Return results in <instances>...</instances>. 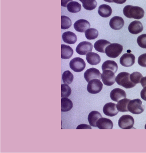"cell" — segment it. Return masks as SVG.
Instances as JSON below:
<instances>
[{"mask_svg":"<svg viewBox=\"0 0 146 153\" xmlns=\"http://www.w3.org/2000/svg\"><path fill=\"white\" fill-rule=\"evenodd\" d=\"M123 13L128 18L140 19L144 17L145 13L142 7L128 5L123 8Z\"/></svg>","mask_w":146,"mask_h":153,"instance_id":"6da1fadb","label":"cell"},{"mask_svg":"<svg viewBox=\"0 0 146 153\" xmlns=\"http://www.w3.org/2000/svg\"><path fill=\"white\" fill-rule=\"evenodd\" d=\"M130 74L126 72H120L116 77V81L119 86L126 88L130 89L136 86V84L131 81Z\"/></svg>","mask_w":146,"mask_h":153,"instance_id":"7a4b0ae2","label":"cell"},{"mask_svg":"<svg viewBox=\"0 0 146 153\" xmlns=\"http://www.w3.org/2000/svg\"><path fill=\"white\" fill-rule=\"evenodd\" d=\"M123 51L122 45L117 43H113L106 48L105 53L106 55L111 58H116L120 55Z\"/></svg>","mask_w":146,"mask_h":153,"instance_id":"3957f363","label":"cell"},{"mask_svg":"<svg viewBox=\"0 0 146 153\" xmlns=\"http://www.w3.org/2000/svg\"><path fill=\"white\" fill-rule=\"evenodd\" d=\"M145 107L140 99L130 100L128 105V109L131 113L139 114L144 112Z\"/></svg>","mask_w":146,"mask_h":153,"instance_id":"277c9868","label":"cell"},{"mask_svg":"<svg viewBox=\"0 0 146 153\" xmlns=\"http://www.w3.org/2000/svg\"><path fill=\"white\" fill-rule=\"evenodd\" d=\"M134 123L135 120L132 116L124 115L119 119L118 125L121 129H130L133 128Z\"/></svg>","mask_w":146,"mask_h":153,"instance_id":"5b68a950","label":"cell"},{"mask_svg":"<svg viewBox=\"0 0 146 153\" xmlns=\"http://www.w3.org/2000/svg\"><path fill=\"white\" fill-rule=\"evenodd\" d=\"M102 71L101 79L103 83L107 86H112L116 81L115 73L110 70H105Z\"/></svg>","mask_w":146,"mask_h":153,"instance_id":"8992f818","label":"cell"},{"mask_svg":"<svg viewBox=\"0 0 146 153\" xmlns=\"http://www.w3.org/2000/svg\"><path fill=\"white\" fill-rule=\"evenodd\" d=\"M69 67L75 72H80L85 69L86 63L84 59L81 58H74L70 61Z\"/></svg>","mask_w":146,"mask_h":153,"instance_id":"52a82bcc","label":"cell"},{"mask_svg":"<svg viewBox=\"0 0 146 153\" xmlns=\"http://www.w3.org/2000/svg\"><path fill=\"white\" fill-rule=\"evenodd\" d=\"M103 84L99 79H93L89 81L87 91L91 94H98L102 89Z\"/></svg>","mask_w":146,"mask_h":153,"instance_id":"ba28073f","label":"cell"},{"mask_svg":"<svg viewBox=\"0 0 146 153\" xmlns=\"http://www.w3.org/2000/svg\"><path fill=\"white\" fill-rule=\"evenodd\" d=\"M91 43L88 42H82L79 43L76 47V52L80 55H86L93 50Z\"/></svg>","mask_w":146,"mask_h":153,"instance_id":"9c48e42d","label":"cell"},{"mask_svg":"<svg viewBox=\"0 0 146 153\" xmlns=\"http://www.w3.org/2000/svg\"><path fill=\"white\" fill-rule=\"evenodd\" d=\"M102 74L100 71L97 68H92L87 70L84 73V77L86 81L89 82L93 79H99L100 80L101 79Z\"/></svg>","mask_w":146,"mask_h":153,"instance_id":"30bf717a","label":"cell"},{"mask_svg":"<svg viewBox=\"0 0 146 153\" xmlns=\"http://www.w3.org/2000/svg\"><path fill=\"white\" fill-rule=\"evenodd\" d=\"M136 57L132 53L124 54L120 57L119 62L122 66L129 67L133 66L135 64Z\"/></svg>","mask_w":146,"mask_h":153,"instance_id":"8fae6325","label":"cell"},{"mask_svg":"<svg viewBox=\"0 0 146 153\" xmlns=\"http://www.w3.org/2000/svg\"><path fill=\"white\" fill-rule=\"evenodd\" d=\"M103 111L105 115L111 117L115 116L119 112L117 108V104L112 102L106 104L103 108Z\"/></svg>","mask_w":146,"mask_h":153,"instance_id":"7c38bea8","label":"cell"},{"mask_svg":"<svg viewBox=\"0 0 146 153\" xmlns=\"http://www.w3.org/2000/svg\"><path fill=\"white\" fill-rule=\"evenodd\" d=\"M90 25L89 22L84 19H80L75 22L74 24V28L78 32L84 33L86 30L90 28Z\"/></svg>","mask_w":146,"mask_h":153,"instance_id":"4fadbf2b","label":"cell"},{"mask_svg":"<svg viewBox=\"0 0 146 153\" xmlns=\"http://www.w3.org/2000/svg\"><path fill=\"white\" fill-rule=\"evenodd\" d=\"M111 99L113 101L116 102H118L122 99L126 98V92L120 88H115L111 92Z\"/></svg>","mask_w":146,"mask_h":153,"instance_id":"5bb4252c","label":"cell"},{"mask_svg":"<svg viewBox=\"0 0 146 153\" xmlns=\"http://www.w3.org/2000/svg\"><path fill=\"white\" fill-rule=\"evenodd\" d=\"M109 25L114 30H120L124 26V21L122 18L120 16H114L110 19Z\"/></svg>","mask_w":146,"mask_h":153,"instance_id":"9a60e30c","label":"cell"},{"mask_svg":"<svg viewBox=\"0 0 146 153\" xmlns=\"http://www.w3.org/2000/svg\"><path fill=\"white\" fill-rule=\"evenodd\" d=\"M144 29L142 22L139 21H134L130 23L128 27L129 32L133 35H138Z\"/></svg>","mask_w":146,"mask_h":153,"instance_id":"2e32d148","label":"cell"},{"mask_svg":"<svg viewBox=\"0 0 146 153\" xmlns=\"http://www.w3.org/2000/svg\"><path fill=\"white\" fill-rule=\"evenodd\" d=\"M97 126L100 129H111L113 127V123L108 118L101 117L97 121Z\"/></svg>","mask_w":146,"mask_h":153,"instance_id":"e0dca14e","label":"cell"},{"mask_svg":"<svg viewBox=\"0 0 146 153\" xmlns=\"http://www.w3.org/2000/svg\"><path fill=\"white\" fill-rule=\"evenodd\" d=\"M86 60L89 64L92 65H96L101 62V58L97 53L89 52L86 55Z\"/></svg>","mask_w":146,"mask_h":153,"instance_id":"ac0fdd59","label":"cell"},{"mask_svg":"<svg viewBox=\"0 0 146 153\" xmlns=\"http://www.w3.org/2000/svg\"><path fill=\"white\" fill-rule=\"evenodd\" d=\"M62 39L65 43L69 45L75 44L77 40V36L75 33L69 31L63 33Z\"/></svg>","mask_w":146,"mask_h":153,"instance_id":"d6986e66","label":"cell"},{"mask_svg":"<svg viewBox=\"0 0 146 153\" xmlns=\"http://www.w3.org/2000/svg\"><path fill=\"white\" fill-rule=\"evenodd\" d=\"M99 14L102 17L107 18L111 16L112 10L110 6L105 4L101 5L98 8Z\"/></svg>","mask_w":146,"mask_h":153,"instance_id":"ffe728a7","label":"cell"},{"mask_svg":"<svg viewBox=\"0 0 146 153\" xmlns=\"http://www.w3.org/2000/svg\"><path fill=\"white\" fill-rule=\"evenodd\" d=\"M111 43L104 39L98 40L95 43L94 48L99 52L105 53L106 48L110 45Z\"/></svg>","mask_w":146,"mask_h":153,"instance_id":"44dd1931","label":"cell"},{"mask_svg":"<svg viewBox=\"0 0 146 153\" xmlns=\"http://www.w3.org/2000/svg\"><path fill=\"white\" fill-rule=\"evenodd\" d=\"M102 116L99 112L92 111L90 113L88 116V120L89 124L93 127H97V122L99 119L101 118Z\"/></svg>","mask_w":146,"mask_h":153,"instance_id":"7402d4cb","label":"cell"},{"mask_svg":"<svg viewBox=\"0 0 146 153\" xmlns=\"http://www.w3.org/2000/svg\"><path fill=\"white\" fill-rule=\"evenodd\" d=\"M61 51V57L63 59H69L73 55V49L69 46L62 45Z\"/></svg>","mask_w":146,"mask_h":153,"instance_id":"603a6c76","label":"cell"},{"mask_svg":"<svg viewBox=\"0 0 146 153\" xmlns=\"http://www.w3.org/2000/svg\"><path fill=\"white\" fill-rule=\"evenodd\" d=\"M102 71L105 70H110L115 74L118 70V65L114 61H106L102 65Z\"/></svg>","mask_w":146,"mask_h":153,"instance_id":"cb8c5ba5","label":"cell"},{"mask_svg":"<svg viewBox=\"0 0 146 153\" xmlns=\"http://www.w3.org/2000/svg\"><path fill=\"white\" fill-rule=\"evenodd\" d=\"M61 111L62 112H67L71 110L73 107L72 102L67 98H63L61 100Z\"/></svg>","mask_w":146,"mask_h":153,"instance_id":"d4e9b609","label":"cell"},{"mask_svg":"<svg viewBox=\"0 0 146 153\" xmlns=\"http://www.w3.org/2000/svg\"><path fill=\"white\" fill-rule=\"evenodd\" d=\"M130 100L124 98L119 100L117 104V108L118 111L125 112L129 111L128 109V105Z\"/></svg>","mask_w":146,"mask_h":153,"instance_id":"484cf974","label":"cell"},{"mask_svg":"<svg viewBox=\"0 0 146 153\" xmlns=\"http://www.w3.org/2000/svg\"><path fill=\"white\" fill-rule=\"evenodd\" d=\"M66 7L69 12L76 13L81 10L82 6L78 2L71 1L67 4Z\"/></svg>","mask_w":146,"mask_h":153,"instance_id":"4316f807","label":"cell"},{"mask_svg":"<svg viewBox=\"0 0 146 153\" xmlns=\"http://www.w3.org/2000/svg\"><path fill=\"white\" fill-rule=\"evenodd\" d=\"M82 3L83 7L88 10L95 9L97 5L96 0H83Z\"/></svg>","mask_w":146,"mask_h":153,"instance_id":"83f0119b","label":"cell"},{"mask_svg":"<svg viewBox=\"0 0 146 153\" xmlns=\"http://www.w3.org/2000/svg\"><path fill=\"white\" fill-rule=\"evenodd\" d=\"M99 35L98 31L94 28H90L85 32V36L88 40H94Z\"/></svg>","mask_w":146,"mask_h":153,"instance_id":"f1b7e54d","label":"cell"},{"mask_svg":"<svg viewBox=\"0 0 146 153\" xmlns=\"http://www.w3.org/2000/svg\"><path fill=\"white\" fill-rule=\"evenodd\" d=\"M74 76L69 71H64L62 75V80L64 84H70L73 81Z\"/></svg>","mask_w":146,"mask_h":153,"instance_id":"f546056e","label":"cell"},{"mask_svg":"<svg viewBox=\"0 0 146 153\" xmlns=\"http://www.w3.org/2000/svg\"><path fill=\"white\" fill-rule=\"evenodd\" d=\"M71 89L67 84H62L61 85V98H68L71 94Z\"/></svg>","mask_w":146,"mask_h":153,"instance_id":"4dcf8cb0","label":"cell"},{"mask_svg":"<svg viewBox=\"0 0 146 153\" xmlns=\"http://www.w3.org/2000/svg\"><path fill=\"white\" fill-rule=\"evenodd\" d=\"M143 77L142 74L139 72H134L130 74V80L134 84H137L141 83V80Z\"/></svg>","mask_w":146,"mask_h":153,"instance_id":"1f68e13d","label":"cell"},{"mask_svg":"<svg viewBox=\"0 0 146 153\" xmlns=\"http://www.w3.org/2000/svg\"><path fill=\"white\" fill-rule=\"evenodd\" d=\"M61 19L62 29H67L71 27L72 22L70 18L65 16H62Z\"/></svg>","mask_w":146,"mask_h":153,"instance_id":"d6a6232c","label":"cell"},{"mask_svg":"<svg viewBox=\"0 0 146 153\" xmlns=\"http://www.w3.org/2000/svg\"><path fill=\"white\" fill-rule=\"evenodd\" d=\"M137 42L142 48L146 49V34H142L138 37Z\"/></svg>","mask_w":146,"mask_h":153,"instance_id":"836d02e7","label":"cell"},{"mask_svg":"<svg viewBox=\"0 0 146 153\" xmlns=\"http://www.w3.org/2000/svg\"><path fill=\"white\" fill-rule=\"evenodd\" d=\"M138 63L140 66L146 68V53L139 56L138 58Z\"/></svg>","mask_w":146,"mask_h":153,"instance_id":"e575fe53","label":"cell"},{"mask_svg":"<svg viewBox=\"0 0 146 153\" xmlns=\"http://www.w3.org/2000/svg\"><path fill=\"white\" fill-rule=\"evenodd\" d=\"M77 129H92L91 127L90 126L87 125L85 124H82L81 125L78 126L76 128Z\"/></svg>","mask_w":146,"mask_h":153,"instance_id":"d590c367","label":"cell"},{"mask_svg":"<svg viewBox=\"0 0 146 153\" xmlns=\"http://www.w3.org/2000/svg\"><path fill=\"white\" fill-rule=\"evenodd\" d=\"M141 97L142 100L146 101V87H144L143 90L141 91Z\"/></svg>","mask_w":146,"mask_h":153,"instance_id":"8d00e7d4","label":"cell"},{"mask_svg":"<svg viewBox=\"0 0 146 153\" xmlns=\"http://www.w3.org/2000/svg\"><path fill=\"white\" fill-rule=\"evenodd\" d=\"M72 0H61V5L63 7H66L67 4Z\"/></svg>","mask_w":146,"mask_h":153,"instance_id":"74e56055","label":"cell"},{"mask_svg":"<svg viewBox=\"0 0 146 153\" xmlns=\"http://www.w3.org/2000/svg\"><path fill=\"white\" fill-rule=\"evenodd\" d=\"M141 84H142V87H146V76L143 77L141 80Z\"/></svg>","mask_w":146,"mask_h":153,"instance_id":"f35d334b","label":"cell"},{"mask_svg":"<svg viewBox=\"0 0 146 153\" xmlns=\"http://www.w3.org/2000/svg\"><path fill=\"white\" fill-rule=\"evenodd\" d=\"M113 2L118 4H122L126 2V0H112Z\"/></svg>","mask_w":146,"mask_h":153,"instance_id":"ab89813d","label":"cell"},{"mask_svg":"<svg viewBox=\"0 0 146 153\" xmlns=\"http://www.w3.org/2000/svg\"><path fill=\"white\" fill-rule=\"evenodd\" d=\"M104 1H105L107 2H109V3L113 2V1L112 0H104Z\"/></svg>","mask_w":146,"mask_h":153,"instance_id":"60d3db41","label":"cell"},{"mask_svg":"<svg viewBox=\"0 0 146 153\" xmlns=\"http://www.w3.org/2000/svg\"><path fill=\"white\" fill-rule=\"evenodd\" d=\"M83 0H79V1H80V2H82V1H83Z\"/></svg>","mask_w":146,"mask_h":153,"instance_id":"b9f144b4","label":"cell"},{"mask_svg":"<svg viewBox=\"0 0 146 153\" xmlns=\"http://www.w3.org/2000/svg\"><path fill=\"white\" fill-rule=\"evenodd\" d=\"M145 129H146V124L145 125Z\"/></svg>","mask_w":146,"mask_h":153,"instance_id":"7bdbcfd3","label":"cell"}]
</instances>
